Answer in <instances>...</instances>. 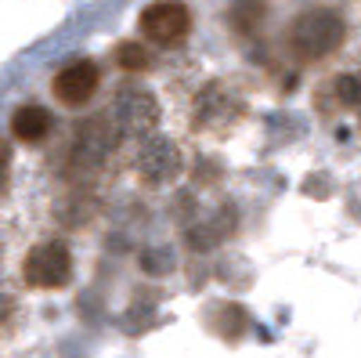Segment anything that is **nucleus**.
Masks as SVG:
<instances>
[{
  "mask_svg": "<svg viewBox=\"0 0 361 358\" xmlns=\"http://www.w3.org/2000/svg\"><path fill=\"white\" fill-rule=\"evenodd\" d=\"M336 98L350 112H361V73H343L336 80Z\"/></svg>",
  "mask_w": 361,
  "mask_h": 358,
  "instance_id": "obj_12",
  "label": "nucleus"
},
{
  "mask_svg": "<svg viewBox=\"0 0 361 358\" xmlns=\"http://www.w3.org/2000/svg\"><path fill=\"white\" fill-rule=\"evenodd\" d=\"M11 134L25 145H40L47 134H51V112L44 105H22L15 116H11Z\"/></svg>",
  "mask_w": 361,
  "mask_h": 358,
  "instance_id": "obj_9",
  "label": "nucleus"
},
{
  "mask_svg": "<svg viewBox=\"0 0 361 358\" xmlns=\"http://www.w3.org/2000/svg\"><path fill=\"white\" fill-rule=\"evenodd\" d=\"M214 330L221 333V337H228V340H235L238 333L246 330V311L238 308V304H217V311H214Z\"/></svg>",
  "mask_w": 361,
  "mask_h": 358,
  "instance_id": "obj_10",
  "label": "nucleus"
},
{
  "mask_svg": "<svg viewBox=\"0 0 361 358\" xmlns=\"http://www.w3.org/2000/svg\"><path fill=\"white\" fill-rule=\"evenodd\" d=\"M141 33L152 44H180L192 29V11L180 0H156L141 11Z\"/></svg>",
  "mask_w": 361,
  "mask_h": 358,
  "instance_id": "obj_6",
  "label": "nucleus"
},
{
  "mask_svg": "<svg viewBox=\"0 0 361 358\" xmlns=\"http://www.w3.org/2000/svg\"><path fill=\"white\" fill-rule=\"evenodd\" d=\"M134 163H137V174L145 177L148 185H166V181H173V177L180 174V148L170 138L152 134V138L141 141Z\"/></svg>",
  "mask_w": 361,
  "mask_h": 358,
  "instance_id": "obj_7",
  "label": "nucleus"
},
{
  "mask_svg": "<svg viewBox=\"0 0 361 358\" xmlns=\"http://www.w3.org/2000/svg\"><path fill=\"white\" fill-rule=\"evenodd\" d=\"M22 279L33 290H62L73 279V257L66 243H40L25 253Z\"/></svg>",
  "mask_w": 361,
  "mask_h": 358,
  "instance_id": "obj_3",
  "label": "nucleus"
},
{
  "mask_svg": "<svg viewBox=\"0 0 361 358\" xmlns=\"http://www.w3.org/2000/svg\"><path fill=\"white\" fill-rule=\"evenodd\" d=\"M112 119L123 134L145 138L159 124V102H156L152 91H145V87H123L112 102Z\"/></svg>",
  "mask_w": 361,
  "mask_h": 358,
  "instance_id": "obj_5",
  "label": "nucleus"
},
{
  "mask_svg": "<svg viewBox=\"0 0 361 358\" xmlns=\"http://www.w3.org/2000/svg\"><path fill=\"white\" fill-rule=\"evenodd\" d=\"M243 112H246V102H243V95H238L231 83L209 80L202 91L195 95V112H192V119H195V127L221 134V131H228L231 124H238V119H243Z\"/></svg>",
  "mask_w": 361,
  "mask_h": 358,
  "instance_id": "obj_2",
  "label": "nucleus"
},
{
  "mask_svg": "<svg viewBox=\"0 0 361 358\" xmlns=\"http://www.w3.org/2000/svg\"><path fill=\"white\" fill-rule=\"evenodd\" d=\"M343 33H347V25L336 11H329V8H311L304 11L293 29H289V44L300 58H307V62H318V58H329L340 44H343Z\"/></svg>",
  "mask_w": 361,
  "mask_h": 358,
  "instance_id": "obj_1",
  "label": "nucleus"
},
{
  "mask_svg": "<svg viewBox=\"0 0 361 358\" xmlns=\"http://www.w3.org/2000/svg\"><path fill=\"white\" fill-rule=\"evenodd\" d=\"M116 119L109 116H94L87 124L76 127V141H73V153H69V163L73 170H94L109 160V153L116 148Z\"/></svg>",
  "mask_w": 361,
  "mask_h": 358,
  "instance_id": "obj_4",
  "label": "nucleus"
},
{
  "mask_svg": "<svg viewBox=\"0 0 361 358\" xmlns=\"http://www.w3.org/2000/svg\"><path fill=\"white\" fill-rule=\"evenodd\" d=\"M116 62L123 66L127 73H141V69H148V51H145V44H134V40H127V44H119L116 47Z\"/></svg>",
  "mask_w": 361,
  "mask_h": 358,
  "instance_id": "obj_11",
  "label": "nucleus"
},
{
  "mask_svg": "<svg viewBox=\"0 0 361 358\" xmlns=\"http://www.w3.org/2000/svg\"><path fill=\"white\" fill-rule=\"evenodd\" d=\"M98 66L94 62H69L62 73L54 76V95L58 102H66V105H87L90 98H94L98 91Z\"/></svg>",
  "mask_w": 361,
  "mask_h": 358,
  "instance_id": "obj_8",
  "label": "nucleus"
}]
</instances>
